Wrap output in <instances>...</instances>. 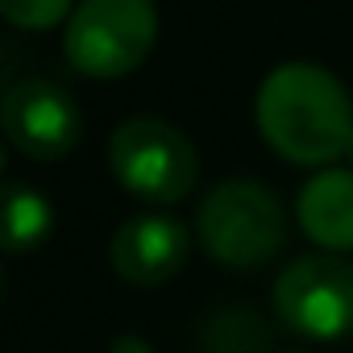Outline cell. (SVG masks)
Returning a JSON list of instances; mask_svg holds the SVG:
<instances>
[{
    "instance_id": "6",
    "label": "cell",
    "mask_w": 353,
    "mask_h": 353,
    "mask_svg": "<svg viewBox=\"0 0 353 353\" xmlns=\"http://www.w3.org/2000/svg\"><path fill=\"white\" fill-rule=\"evenodd\" d=\"M0 121H5L9 141L38 162H54L75 150L79 141V104L75 96L42 75H26L5 88V104H0Z\"/></svg>"
},
{
    "instance_id": "11",
    "label": "cell",
    "mask_w": 353,
    "mask_h": 353,
    "mask_svg": "<svg viewBox=\"0 0 353 353\" xmlns=\"http://www.w3.org/2000/svg\"><path fill=\"white\" fill-rule=\"evenodd\" d=\"M71 9V0H0L5 21L17 30H54Z\"/></svg>"
},
{
    "instance_id": "4",
    "label": "cell",
    "mask_w": 353,
    "mask_h": 353,
    "mask_svg": "<svg viewBox=\"0 0 353 353\" xmlns=\"http://www.w3.org/2000/svg\"><path fill=\"white\" fill-rule=\"evenodd\" d=\"M158 38L154 0H79L67 17V63L92 79H117L141 67Z\"/></svg>"
},
{
    "instance_id": "10",
    "label": "cell",
    "mask_w": 353,
    "mask_h": 353,
    "mask_svg": "<svg viewBox=\"0 0 353 353\" xmlns=\"http://www.w3.org/2000/svg\"><path fill=\"white\" fill-rule=\"evenodd\" d=\"M50 229H54V212H50L46 196L34 192L30 183L9 179V188H5V250L30 254L50 237Z\"/></svg>"
},
{
    "instance_id": "7",
    "label": "cell",
    "mask_w": 353,
    "mask_h": 353,
    "mask_svg": "<svg viewBox=\"0 0 353 353\" xmlns=\"http://www.w3.org/2000/svg\"><path fill=\"white\" fill-rule=\"evenodd\" d=\"M112 270L133 283V287H158L166 279H174L188 258H192V233L183 221H174L166 212H141L121 221V229L112 233Z\"/></svg>"
},
{
    "instance_id": "8",
    "label": "cell",
    "mask_w": 353,
    "mask_h": 353,
    "mask_svg": "<svg viewBox=\"0 0 353 353\" xmlns=\"http://www.w3.org/2000/svg\"><path fill=\"white\" fill-rule=\"evenodd\" d=\"M299 229L307 241H316L328 254H349L353 250V166L336 170L324 166L299 188L295 204Z\"/></svg>"
},
{
    "instance_id": "3",
    "label": "cell",
    "mask_w": 353,
    "mask_h": 353,
    "mask_svg": "<svg viewBox=\"0 0 353 353\" xmlns=\"http://www.w3.org/2000/svg\"><path fill=\"white\" fill-rule=\"evenodd\" d=\"M108 162L125 192L150 204H179L200 179L192 137L162 117H129L108 137Z\"/></svg>"
},
{
    "instance_id": "1",
    "label": "cell",
    "mask_w": 353,
    "mask_h": 353,
    "mask_svg": "<svg viewBox=\"0 0 353 353\" xmlns=\"http://www.w3.org/2000/svg\"><path fill=\"white\" fill-rule=\"evenodd\" d=\"M254 121L266 145L295 166H328L349 154L353 100L345 83L316 63H283L258 83Z\"/></svg>"
},
{
    "instance_id": "12",
    "label": "cell",
    "mask_w": 353,
    "mask_h": 353,
    "mask_svg": "<svg viewBox=\"0 0 353 353\" xmlns=\"http://www.w3.org/2000/svg\"><path fill=\"white\" fill-rule=\"evenodd\" d=\"M108 353H154V345L145 341V336H137V332H125V336H117L112 341V349Z\"/></svg>"
},
{
    "instance_id": "5",
    "label": "cell",
    "mask_w": 353,
    "mask_h": 353,
    "mask_svg": "<svg viewBox=\"0 0 353 353\" xmlns=\"http://www.w3.org/2000/svg\"><path fill=\"white\" fill-rule=\"evenodd\" d=\"M274 312L287 332L328 345L353 336V262L341 254L295 258L274 279Z\"/></svg>"
},
{
    "instance_id": "13",
    "label": "cell",
    "mask_w": 353,
    "mask_h": 353,
    "mask_svg": "<svg viewBox=\"0 0 353 353\" xmlns=\"http://www.w3.org/2000/svg\"><path fill=\"white\" fill-rule=\"evenodd\" d=\"M349 162H353V141H349Z\"/></svg>"
},
{
    "instance_id": "2",
    "label": "cell",
    "mask_w": 353,
    "mask_h": 353,
    "mask_svg": "<svg viewBox=\"0 0 353 353\" xmlns=\"http://www.w3.org/2000/svg\"><path fill=\"white\" fill-rule=\"evenodd\" d=\"M196 233L212 262L229 270H258L287 245V212L266 183L225 179L200 200Z\"/></svg>"
},
{
    "instance_id": "9",
    "label": "cell",
    "mask_w": 353,
    "mask_h": 353,
    "mask_svg": "<svg viewBox=\"0 0 353 353\" xmlns=\"http://www.w3.org/2000/svg\"><path fill=\"white\" fill-rule=\"evenodd\" d=\"M196 349L200 353H270V328L254 307L225 303L200 320Z\"/></svg>"
}]
</instances>
